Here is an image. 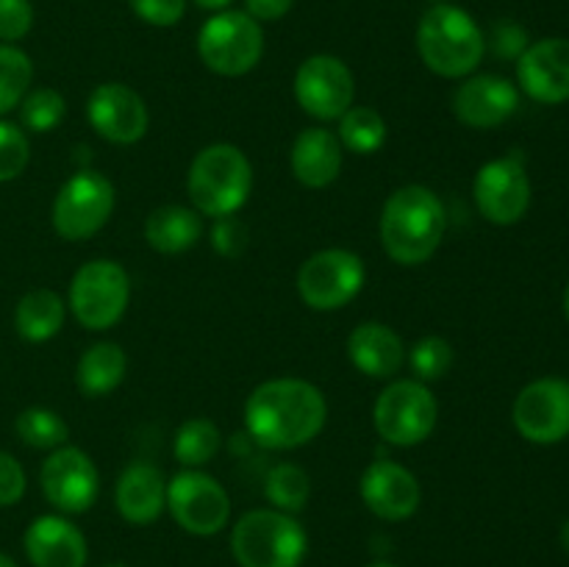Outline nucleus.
I'll return each instance as SVG.
<instances>
[{
  "label": "nucleus",
  "mask_w": 569,
  "mask_h": 567,
  "mask_svg": "<svg viewBox=\"0 0 569 567\" xmlns=\"http://www.w3.org/2000/svg\"><path fill=\"white\" fill-rule=\"evenodd\" d=\"M328 400L306 378H270L244 400V428L267 450H295L322 434Z\"/></svg>",
  "instance_id": "1"
},
{
  "label": "nucleus",
  "mask_w": 569,
  "mask_h": 567,
  "mask_svg": "<svg viewBox=\"0 0 569 567\" xmlns=\"http://www.w3.org/2000/svg\"><path fill=\"white\" fill-rule=\"evenodd\" d=\"M448 228V211L439 195L422 183L395 189L381 209V245L395 265H426L439 250Z\"/></svg>",
  "instance_id": "2"
},
{
  "label": "nucleus",
  "mask_w": 569,
  "mask_h": 567,
  "mask_svg": "<svg viewBox=\"0 0 569 567\" xmlns=\"http://www.w3.org/2000/svg\"><path fill=\"white\" fill-rule=\"evenodd\" d=\"M417 53L422 64L442 78H467L478 70L487 39L481 26L465 9L437 3L417 26Z\"/></svg>",
  "instance_id": "3"
},
{
  "label": "nucleus",
  "mask_w": 569,
  "mask_h": 567,
  "mask_svg": "<svg viewBox=\"0 0 569 567\" xmlns=\"http://www.w3.org/2000/svg\"><path fill=\"white\" fill-rule=\"evenodd\" d=\"M187 192L198 215L214 220L237 215L253 192V165L237 145H206L189 165Z\"/></svg>",
  "instance_id": "4"
},
{
  "label": "nucleus",
  "mask_w": 569,
  "mask_h": 567,
  "mask_svg": "<svg viewBox=\"0 0 569 567\" xmlns=\"http://www.w3.org/2000/svg\"><path fill=\"white\" fill-rule=\"evenodd\" d=\"M309 537L295 515L278 509L244 511L231 528V554L239 567H300Z\"/></svg>",
  "instance_id": "5"
},
{
  "label": "nucleus",
  "mask_w": 569,
  "mask_h": 567,
  "mask_svg": "<svg viewBox=\"0 0 569 567\" xmlns=\"http://www.w3.org/2000/svg\"><path fill=\"white\" fill-rule=\"evenodd\" d=\"M437 422V395L417 378H395L372 404V426L378 437L395 448H415L426 442Z\"/></svg>",
  "instance_id": "6"
},
{
  "label": "nucleus",
  "mask_w": 569,
  "mask_h": 567,
  "mask_svg": "<svg viewBox=\"0 0 569 567\" xmlns=\"http://www.w3.org/2000/svg\"><path fill=\"white\" fill-rule=\"evenodd\" d=\"M131 304V278L114 259H92L76 270L67 292L72 317L87 331H106L117 326Z\"/></svg>",
  "instance_id": "7"
},
{
  "label": "nucleus",
  "mask_w": 569,
  "mask_h": 567,
  "mask_svg": "<svg viewBox=\"0 0 569 567\" xmlns=\"http://www.w3.org/2000/svg\"><path fill=\"white\" fill-rule=\"evenodd\" d=\"M198 56L222 78L248 76L264 56V31L248 11H217L198 33Z\"/></svg>",
  "instance_id": "8"
},
{
  "label": "nucleus",
  "mask_w": 569,
  "mask_h": 567,
  "mask_svg": "<svg viewBox=\"0 0 569 567\" xmlns=\"http://www.w3.org/2000/svg\"><path fill=\"white\" fill-rule=\"evenodd\" d=\"M111 211H114V183L103 172L83 167L61 183L50 220L61 239L83 242L109 222Z\"/></svg>",
  "instance_id": "9"
},
{
  "label": "nucleus",
  "mask_w": 569,
  "mask_h": 567,
  "mask_svg": "<svg viewBox=\"0 0 569 567\" xmlns=\"http://www.w3.org/2000/svg\"><path fill=\"white\" fill-rule=\"evenodd\" d=\"M367 267L359 253L326 248L311 253L298 270V295L309 309L339 311L365 289Z\"/></svg>",
  "instance_id": "10"
},
{
  "label": "nucleus",
  "mask_w": 569,
  "mask_h": 567,
  "mask_svg": "<svg viewBox=\"0 0 569 567\" xmlns=\"http://www.w3.org/2000/svg\"><path fill=\"white\" fill-rule=\"evenodd\" d=\"M167 509L172 520L194 537H214L231 520V498L226 487L209 472L189 467L167 481Z\"/></svg>",
  "instance_id": "11"
},
{
  "label": "nucleus",
  "mask_w": 569,
  "mask_h": 567,
  "mask_svg": "<svg viewBox=\"0 0 569 567\" xmlns=\"http://www.w3.org/2000/svg\"><path fill=\"white\" fill-rule=\"evenodd\" d=\"M472 198L483 220L492 226H515L531 209V178L520 153L500 156L487 161L476 172Z\"/></svg>",
  "instance_id": "12"
},
{
  "label": "nucleus",
  "mask_w": 569,
  "mask_h": 567,
  "mask_svg": "<svg viewBox=\"0 0 569 567\" xmlns=\"http://www.w3.org/2000/svg\"><path fill=\"white\" fill-rule=\"evenodd\" d=\"M39 484L48 504L61 515H83L92 509L100 495L98 465L87 450L76 445H61L50 450L39 470Z\"/></svg>",
  "instance_id": "13"
},
{
  "label": "nucleus",
  "mask_w": 569,
  "mask_h": 567,
  "mask_svg": "<svg viewBox=\"0 0 569 567\" xmlns=\"http://www.w3.org/2000/svg\"><path fill=\"white\" fill-rule=\"evenodd\" d=\"M356 78L339 56H309L295 72V100L320 122L339 120L353 106Z\"/></svg>",
  "instance_id": "14"
},
{
  "label": "nucleus",
  "mask_w": 569,
  "mask_h": 567,
  "mask_svg": "<svg viewBox=\"0 0 569 567\" xmlns=\"http://www.w3.org/2000/svg\"><path fill=\"white\" fill-rule=\"evenodd\" d=\"M511 420L522 439L533 445H556L569 437V381L537 378L520 389Z\"/></svg>",
  "instance_id": "15"
},
{
  "label": "nucleus",
  "mask_w": 569,
  "mask_h": 567,
  "mask_svg": "<svg viewBox=\"0 0 569 567\" xmlns=\"http://www.w3.org/2000/svg\"><path fill=\"white\" fill-rule=\"evenodd\" d=\"M87 117L92 131L111 145H137L150 128L142 94L120 81L100 83L89 92Z\"/></svg>",
  "instance_id": "16"
},
{
  "label": "nucleus",
  "mask_w": 569,
  "mask_h": 567,
  "mask_svg": "<svg viewBox=\"0 0 569 567\" xmlns=\"http://www.w3.org/2000/svg\"><path fill=\"white\" fill-rule=\"evenodd\" d=\"M361 500L376 517L387 523L409 520L422 500L420 478L400 461L378 459L365 467L359 481Z\"/></svg>",
  "instance_id": "17"
},
{
  "label": "nucleus",
  "mask_w": 569,
  "mask_h": 567,
  "mask_svg": "<svg viewBox=\"0 0 569 567\" xmlns=\"http://www.w3.org/2000/svg\"><path fill=\"white\" fill-rule=\"evenodd\" d=\"M520 106V89L503 76H467L453 92V115L476 131L503 126Z\"/></svg>",
  "instance_id": "18"
},
{
  "label": "nucleus",
  "mask_w": 569,
  "mask_h": 567,
  "mask_svg": "<svg viewBox=\"0 0 569 567\" xmlns=\"http://www.w3.org/2000/svg\"><path fill=\"white\" fill-rule=\"evenodd\" d=\"M517 81L531 100L556 106L569 100V39H539L517 59Z\"/></svg>",
  "instance_id": "19"
},
{
  "label": "nucleus",
  "mask_w": 569,
  "mask_h": 567,
  "mask_svg": "<svg viewBox=\"0 0 569 567\" xmlns=\"http://www.w3.org/2000/svg\"><path fill=\"white\" fill-rule=\"evenodd\" d=\"M26 556L33 567H83L87 537L64 515H42L26 528Z\"/></svg>",
  "instance_id": "20"
},
{
  "label": "nucleus",
  "mask_w": 569,
  "mask_h": 567,
  "mask_svg": "<svg viewBox=\"0 0 569 567\" xmlns=\"http://www.w3.org/2000/svg\"><path fill=\"white\" fill-rule=\"evenodd\" d=\"M114 506L122 520L150 526L167 509V478L150 461H133L120 472L114 487Z\"/></svg>",
  "instance_id": "21"
},
{
  "label": "nucleus",
  "mask_w": 569,
  "mask_h": 567,
  "mask_svg": "<svg viewBox=\"0 0 569 567\" xmlns=\"http://www.w3.org/2000/svg\"><path fill=\"white\" fill-rule=\"evenodd\" d=\"M292 176L306 189H326L339 178L345 165V148L328 128H306L295 137L289 150Z\"/></svg>",
  "instance_id": "22"
},
{
  "label": "nucleus",
  "mask_w": 569,
  "mask_h": 567,
  "mask_svg": "<svg viewBox=\"0 0 569 567\" xmlns=\"http://www.w3.org/2000/svg\"><path fill=\"white\" fill-rule=\"evenodd\" d=\"M348 359L361 376L395 378L406 365V345L387 322L367 320L350 331Z\"/></svg>",
  "instance_id": "23"
},
{
  "label": "nucleus",
  "mask_w": 569,
  "mask_h": 567,
  "mask_svg": "<svg viewBox=\"0 0 569 567\" xmlns=\"http://www.w3.org/2000/svg\"><path fill=\"white\" fill-rule=\"evenodd\" d=\"M200 237H203V220L189 206H159L144 220V242L164 256L187 253L200 242Z\"/></svg>",
  "instance_id": "24"
},
{
  "label": "nucleus",
  "mask_w": 569,
  "mask_h": 567,
  "mask_svg": "<svg viewBox=\"0 0 569 567\" xmlns=\"http://www.w3.org/2000/svg\"><path fill=\"white\" fill-rule=\"evenodd\" d=\"M128 372V356L111 339L89 345L76 365V387L87 398H106L114 392Z\"/></svg>",
  "instance_id": "25"
},
{
  "label": "nucleus",
  "mask_w": 569,
  "mask_h": 567,
  "mask_svg": "<svg viewBox=\"0 0 569 567\" xmlns=\"http://www.w3.org/2000/svg\"><path fill=\"white\" fill-rule=\"evenodd\" d=\"M67 317V304L59 292L48 287L31 289L20 298L14 309V328L26 342H48L61 331Z\"/></svg>",
  "instance_id": "26"
},
{
  "label": "nucleus",
  "mask_w": 569,
  "mask_h": 567,
  "mask_svg": "<svg viewBox=\"0 0 569 567\" xmlns=\"http://www.w3.org/2000/svg\"><path fill=\"white\" fill-rule=\"evenodd\" d=\"M339 142L345 150L356 156H372L387 145L389 128L381 111L372 106H350L342 117H339Z\"/></svg>",
  "instance_id": "27"
},
{
  "label": "nucleus",
  "mask_w": 569,
  "mask_h": 567,
  "mask_svg": "<svg viewBox=\"0 0 569 567\" xmlns=\"http://www.w3.org/2000/svg\"><path fill=\"white\" fill-rule=\"evenodd\" d=\"M222 445V431L209 417H189L178 426L176 439H172V454L178 465L189 470H200L217 456Z\"/></svg>",
  "instance_id": "28"
},
{
  "label": "nucleus",
  "mask_w": 569,
  "mask_h": 567,
  "mask_svg": "<svg viewBox=\"0 0 569 567\" xmlns=\"http://www.w3.org/2000/svg\"><path fill=\"white\" fill-rule=\"evenodd\" d=\"M264 495L272 504V509L287 511V515H298L306 509L311 495V478L295 461H278L267 470L264 476Z\"/></svg>",
  "instance_id": "29"
},
{
  "label": "nucleus",
  "mask_w": 569,
  "mask_h": 567,
  "mask_svg": "<svg viewBox=\"0 0 569 567\" xmlns=\"http://www.w3.org/2000/svg\"><path fill=\"white\" fill-rule=\"evenodd\" d=\"M14 431L28 448L37 450H56L70 439V426L64 422V417L44 406H31V409L20 411V417L14 420Z\"/></svg>",
  "instance_id": "30"
},
{
  "label": "nucleus",
  "mask_w": 569,
  "mask_h": 567,
  "mask_svg": "<svg viewBox=\"0 0 569 567\" xmlns=\"http://www.w3.org/2000/svg\"><path fill=\"white\" fill-rule=\"evenodd\" d=\"M33 81V64L17 44L0 42V117L20 106Z\"/></svg>",
  "instance_id": "31"
},
{
  "label": "nucleus",
  "mask_w": 569,
  "mask_h": 567,
  "mask_svg": "<svg viewBox=\"0 0 569 567\" xmlns=\"http://www.w3.org/2000/svg\"><path fill=\"white\" fill-rule=\"evenodd\" d=\"M406 361H409L417 381L431 384L448 376L450 367H453L456 361V354L453 345H450L448 339L437 337V334H428V337L417 339V342L406 350Z\"/></svg>",
  "instance_id": "32"
},
{
  "label": "nucleus",
  "mask_w": 569,
  "mask_h": 567,
  "mask_svg": "<svg viewBox=\"0 0 569 567\" xmlns=\"http://www.w3.org/2000/svg\"><path fill=\"white\" fill-rule=\"evenodd\" d=\"M20 128L22 131H33V133H50L67 115V100L64 94L56 92L50 87H39V89H28L26 98L20 100Z\"/></svg>",
  "instance_id": "33"
},
{
  "label": "nucleus",
  "mask_w": 569,
  "mask_h": 567,
  "mask_svg": "<svg viewBox=\"0 0 569 567\" xmlns=\"http://www.w3.org/2000/svg\"><path fill=\"white\" fill-rule=\"evenodd\" d=\"M31 159V145L17 122L0 120V183L22 176Z\"/></svg>",
  "instance_id": "34"
},
{
  "label": "nucleus",
  "mask_w": 569,
  "mask_h": 567,
  "mask_svg": "<svg viewBox=\"0 0 569 567\" xmlns=\"http://www.w3.org/2000/svg\"><path fill=\"white\" fill-rule=\"evenodd\" d=\"M33 6L31 0H0V42L14 44L31 31Z\"/></svg>",
  "instance_id": "35"
},
{
  "label": "nucleus",
  "mask_w": 569,
  "mask_h": 567,
  "mask_svg": "<svg viewBox=\"0 0 569 567\" xmlns=\"http://www.w3.org/2000/svg\"><path fill=\"white\" fill-rule=\"evenodd\" d=\"M211 248L226 259H237L248 248V226L239 217H217L211 226Z\"/></svg>",
  "instance_id": "36"
},
{
  "label": "nucleus",
  "mask_w": 569,
  "mask_h": 567,
  "mask_svg": "<svg viewBox=\"0 0 569 567\" xmlns=\"http://www.w3.org/2000/svg\"><path fill=\"white\" fill-rule=\"evenodd\" d=\"M133 14L156 28L178 26L187 14V0H131Z\"/></svg>",
  "instance_id": "37"
},
{
  "label": "nucleus",
  "mask_w": 569,
  "mask_h": 567,
  "mask_svg": "<svg viewBox=\"0 0 569 567\" xmlns=\"http://www.w3.org/2000/svg\"><path fill=\"white\" fill-rule=\"evenodd\" d=\"M26 487V470H22L20 461L11 454H6V450H0V509L14 506L17 500H22Z\"/></svg>",
  "instance_id": "38"
},
{
  "label": "nucleus",
  "mask_w": 569,
  "mask_h": 567,
  "mask_svg": "<svg viewBox=\"0 0 569 567\" xmlns=\"http://www.w3.org/2000/svg\"><path fill=\"white\" fill-rule=\"evenodd\" d=\"M528 48V33L520 22L500 20L492 28V50L500 59H520Z\"/></svg>",
  "instance_id": "39"
},
{
  "label": "nucleus",
  "mask_w": 569,
  "mask_h": 567,
  "mask_svg": "<svg viewBox=\"0 0 569 567\" xmlns=\"http://www.w3.org/2000/svg\"><path fill=\"white\" fill-rule=\"evenodd\" d=\"M295 0H244V11L256 22H276L292 11Z\"/></svg>",
  "instance_id": "40"
},
{
  "label": "nucleus",
  "mask_w": 569,
  "mask_h": 567,
  "mask_svg": "<svg viewBox=\"0 0 569 567\" xmlns=\"http://www.w3.org/2000/svg\"><path fill=\"white\" fill-rule=\"evenodd\" d=\"M194 3L206 11H226V6L231 3V0H194Z\"/></svg>",
  "instance_id": "41"
},
{
  "label": "nucleus",
  "mask_w": 569,
  "mask_h": 567,
  "mask_svg": "<svg viewBox=\"0 0 569 567\" xmlns=\"http://www.w3.org/2000/svg\"><path fill=\"white\" fill-rule=\"evenodd\" d=\"M561 545L569 550V520H565V526H561Z\"/></svg>",
  "instance_id": "42"
},
{
  "label": "nucleus",
  "mask_w": 569,
  "mask_h": 567,
  "mask_svg": "<svg viewBox=\"0 0 569 567\" xmlns=\"http://www.w3.org/2000/svg\"><path fill=\"white\" fill-rule=\"evenodd\" d=\"M0 567H17V561H14V559H11V556L0 554Z\"/></svg>",
  "instance_id": "43"
},
{
  "label": "nucleus",
  "mask_w": 569,
  "mask_h": 567,
  "mask_svg": "<svg viewBox=\"0 0 569 567\" xmlns=\"http://www.w3.org/2000/svg\"><path fill=\"white\" fill-rule=\"evenodd\" d=\"M367 567H398V565H392V561H372V565Z\"/></svg>",
  "instance_id": "44"
},
{
  "label": "nucleus",
  "mask_w": 569,
  "mask_h": 567,
  "mask_svg": "<svg viewBox=\"0 0 569 567\" xmlns=\"http://www.w3.org/2000/svg\"><path fill=\"white\" fill-rule=\"evenodd\" d=\"M565 311H567V320H569V287H567V292H565Z\"/></svg>",
  "instance_id": "45"
},
{
  "label": "nucleus",
  "mask_w": 569,
  "mask_h": 567,
  "mask_svg": "<svg viewBox=\"0 0 569 567\" xmlns=\"http://www.w3.org/2000/svg\"><path fill=\"white\" fill-rule=\"evenodd\" d=\"M103 567H126V565H103Z\"/></svg>",
  "instance_id": "46"
},
{
  "label": "nucleus",
  "mask_w": 569,
  "mask_h": 567,
  "mask_svg": "<svg viewBox=\"0 0 569 567\" xmlns=\"http://www.w3.org/2000/svg\"><path fill=\"white\" fill-rule=\"evenodd\" d=\"M433 3H442V0H433Z\"/></svg>",
  "instance_id": "47"
}]
</instances>
